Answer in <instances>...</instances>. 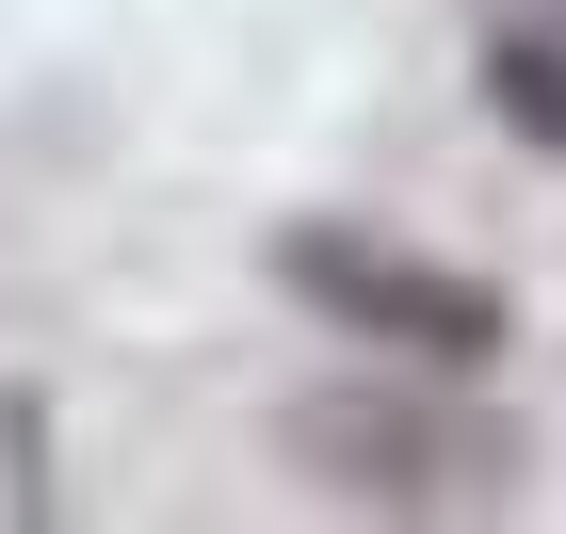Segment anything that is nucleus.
Masks as SVG:
<instances>
[{"instance_id":"nucleus-3","label":"nucleus","mask_w":566,"mask_h":534,"mask_svg":"<svg viewBox=\"0 0 566 534\" xmlns=\"http://www.w3.org/2000/svg\"><path fill=\"white\" fill-rule=\"evenodd\" d=\"M485 82H502V130H551L566 146V49H502Z\"/></svg>"},{"instance_id":"nucleus-2","label":"nucleus","mask_w":566,"mask_h":534,"mask_svg":"<svg viewBox=\"0 0 566 534\" xmlns=\"http://www.w3.org/2000/svg\"><path fill=\"white\" fill-rule=\"evenodd\" d=\"M292 292L324 324H356V341H405V356H502V292L453 260H405V243H356V227H307L292 243Z\"/></svg>"},{"instance_id":"nucleus-1","label":"nucleus","mask_w":566,"mask_h":534,"mask_svg":"<svg viewBox=\"0 0 566 534\" xmlns=\"http://www.w3.org/2000/svg\"><path fill=\"white\" fill-rule=\"evenodd\" d=\"M292 453H307L340 502H405V519H470V502H502V470H518L502 421H470V405H405V389H307V405H292Z\"/></svg>"}]
</instances>
